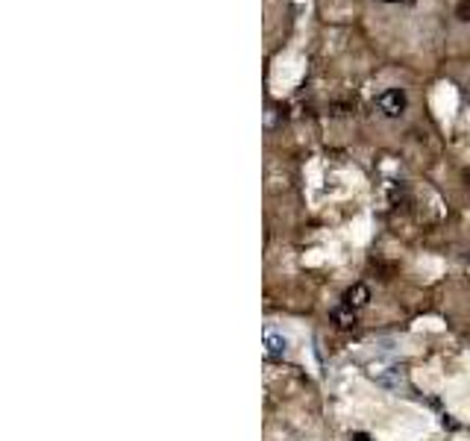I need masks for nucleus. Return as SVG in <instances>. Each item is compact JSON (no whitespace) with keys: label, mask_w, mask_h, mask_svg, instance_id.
<instances>
[{"label":"nucleus","mask_w":470,"mask_h":441,"mask_svg":"<svg viewBox=\"0 0 470 441\" xmlns=\"http://www.w3.org/2000/svg\"><path fill=\"white\" fill-rule=\"evenodd\" d=\"M374 379H376L379 386H385V388H400V386H403L400 368H388V371H379V374H374Z\"/></svg>","instance_id":"obj_5"},{"label":"nucleus","mask_w":470,"mask_h":441,"mask_svg":"<svg viewBox=\"0 0 470 441\" xmlns=\"http://www.w3.org/2000/svg\"><path fill=\"white\" fill-rule=\"evenodd\" d=\"M341 300H344V306H350V309L356 312V309H362V306L370 303V288L365 283H356V286H350L347 291H344Z\"/></svg>","instance_id":"obj_3"},{"label":"nucleus","mask_w":470,"mask_h":441,"mask_svg":"<svg viewBox=\"0 0 470 441\" xmlns=\"http://www.w3.org/2000/svg\"><path fill=\"white\" fill-rule=\"evenodd\" d=\"M406 92L403 89H388V92H382L376 97V106H379V112L382 115H388V118H400L406 112Z\"/></svg>","instance_id":"obj_1"},{"label":"nucleus","mask_w":470,"mask_h":441,"mask_svg":"<svg viewBox=\"0 0 470 441\" xmlns=\"http://www.w3.org/2000/svg\"><path fill=\"white\" fill-rule=\"evenodd\" d=\"M265 350L270 359H282L288 353V338L277 333V329H265Z\"/></svg>","instance_id":"obj_2"},{"label":"nucleus","mask_w":470,"mask_h":441,"mask_svg":"<svg viewBox=\"0 0 470 441\" xmlns=\"http://www.w3.org/2000/svg\"><path fill=\"white\" fill-rule=\"evenodd\" d=\"M353 441H370V438H367L365 433H356V435H353Z\"/></svg>","instance_id":"obj_6"},{"label":"nucleus","mask_w":470,"mask_h":441,"mask_svg":"<svg viewBox=\"0 0 470 441\" xmlns=\"http://www.w3.org/2000/svg\"><path fill=\"white\" fill-rule=\"evenodd\" d=\"M329 318H332V324L336 327H341V329H353L356 327V312L350 309V306H336V309L329 312Z\"/></svg>","instance_id":"obj_4"}]
</instances>
